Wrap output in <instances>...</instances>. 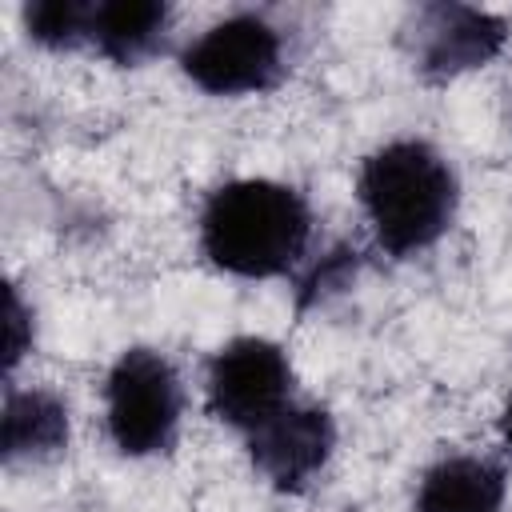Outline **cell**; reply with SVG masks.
<instances>
[{
    "mask_svg": "<svg viewBox=\"0 0 512 512\" xmlns=\"http://www.w3.org/2000/svg\"><path fill=\"white\" fill-rule=\"evenodd\" d=\"M308 240V200L280 180H228L200 208V252L228 276H284L300 268Z\"/></svg>",
    "mask_w": 512,
    "mask_h": 512,
    "instance_id": "6da1fadb",
    "label": "cell"
},
{
    "mask_svg": "<svg viewBox=\"0 0 512 512\" xmlns=\"http://www.w3.org/2000/svg\"><path fill=\"white\" fill-rule=\"evenodd\" d=\"M356 200L372 224L376 244L404 260L432 248L456 220L460 184L452 164L428 140H388L364 156L356 172Z\"/></svg>",
    "mask_w": 512,
    "mask_h": 512,
    "instance_id": "7a4b0ae2",
    "label": "cell"
},
{
    "mask_svg": "<svg viewBox=\"0 0 512 512\" xmlns=\"http://www.w3.org/2000/svg\"><path fill=\"white\" fill-rule=\"evenodd\" d=\"M184 388L172 360L156 348H124L104 376V424L120 456L144 460L172 448Z\"/></svg>",
    "mask_w": 512,
    "mask_h": 512,
    "instance_id": "3957f363",
    "label": "cell"
},
{
    "mask_svg": "<svg viewBox=\"0 0 512 512\" xmlns=\"http://www.w3.org/2000/svg\"><path fill=\"white\" fill-rule=\"evenodd\" d=\"M180 68L208 96L268 92L284 76V40L264 16L236 12L204 28L180 52Z\"/></svg>",
    "mask_w": 512,
    "mask_h": 512,
    "instance_id": "277c9868",
    "label": "cell"
},
{
    "mask_svg": "<svg viewBox=\"0 0 512 512\" xmlns=\"http://www.w3.org/2000/svg\"><path fill=\"white\" fill-rule=\"evenodd\" d=\"M204 392L208 412L248 436L292 404L288 352L264 336H236L212 356Z\"/></svg>",
    "mask_w": 512,
    "mask_h": 512,
    "instance_id": "5b68a950",
    "label": "cell"
},
{
    "mask_svg": "<svg viewBox=\"0 0 512 512\" xmlns=\"http://www.w3.org/2000/svg\"><path fill=\"white\" fill-rule=\"evenodd\" d=\"M412 68L440 84L484 68L508 44V20L468 4H420L404 24Z\"/></svg>",
    "mask_w": 512,
    "mask_h": 512,
    "instance_id": "8992f818",
    "label": "cell"
},
{
    "mask_svg": "<svg viewBox=\"0 0 512 512\" xmlns=\"http://www.w3.org/2000/svg\"><path fill=\"white\" fill-rule=\"evenodd\" d=\"M336 448V424L328 408L316 404H288L268 424L248 432L252 468L276 492H304L328 464Z\"/></svg>",
    "mask_w": 512,
    "mask_h": 512,
    "instance_id": "52a82bcc",
    "label": "cell"
},
{
    "mask_svg": "<svg viewBox=\"0 0 512 512\" xmlns=\"http://www.w3.org/2000/svg\"><path fill=\"white\" fill-rule=\"evenodd\" d=\"M68 448V404L48 388H8L0 452L8 464H40Z\"/></svg>",
    "mask_w": 512,
    "mask_h": 512,
    "instance_id": "ba28073f",
    "label": "cell"
},
{
    "mask_svg": "<svg viewBox=\"0 0 512 512\" xmlns=\"http://www.w3.org/2000/svg\"><path fill=\"white\" fill-rule=\"evenodd\" d=\"M168 20L172 12L160 0H96L88 20V44L104 60L132 68L164 48Z\"/></svg>",
    "mask_w": 512,
    "mask_h": 512,
    "instance_id": "9c48e42d",
    "label": "cell"
},
{
    "mask_svg": "<svg viewBox=\"0 0 512 512\" xmlns=\"http://www.w3.org/2000/svg\"><path fill=\"white\" fill-rule=\"evenodd\" d=\"M504 468L484 456H444L420 476L416 512H500Z\"/></svg>",
    "mask_w": 512,
    "mask_h": 512,
    "instance_id": "30bf717a",
    "label": "cell"
},
{
    "mask_svg": "<svg viewBox=\"0 0 512 512\" xmlns=\"http://www.w3.org/2000/svg\"><path fill=\"white\" fill-rule=\"evenodd\" d=\"M24 32L32 44L52 48V52H68L88 44V20H92V4L84 0H32L24 4Z\"/></svg>",
    "mask_w": 512,
    "mask_h": 512,
    "instance_id": "8fae6325",
    "label": "cell"
},
{
    "mask_svg": "<svg viewBox=\"0 0 512 512\" xmlns=\"http://www.w3.org/2000/svg\"><path fill=\"white\" fill-rule=\"evenodd\" d=\"M348 252H332V256H324L320 264H312L304 276H300V284H296V296H300V308H308L312 300H320L324 292H336V288H344L348 284Z\"/></svg>",
    "mask_w": 512,
    "mask_h": 512,
    "instance_id": "7c38bea8",
    "label": "cell"
},
{
    "mask_svg": "<svg viewBox=\"0 0 512 512\" xmlns=\"http://www.w3.org/2000/svg\"><path fill=\"white\" fill-rule=\"evenodd\" d=\"M32 344V316L20 300L16 288H8V312H4V372H12L20 364V356Z\"/></svg>",
    "mask_w": 512,
    "mask_h": 512,
    "instance_id": "4fadbf2b",
    "label": "cell"
},
{
    "mask_svg": "<svg viewBox=\"0 0 512 512\" xmlns=\"http://www.w3.org/2000/svg\"><path fill=\"white\" fill-rule=\"evenodd\" d=\"M500 436L512 444V392H508V400H504V412H500Z\"/></svg>",
    "mask_w": 512,
    "mask_h": 512,
    "instance_id": "5bb4252c",
    "label": "cell"
}]
</instances>
